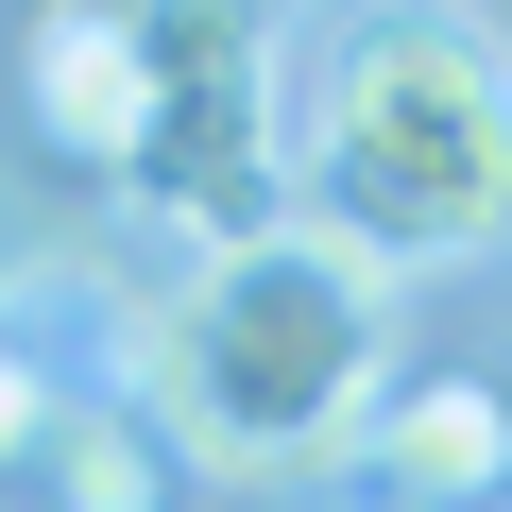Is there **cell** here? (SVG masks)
<instances>
[{"label":"cell","instance_id":"cell-6","mask_svg":"<svg viewBox=\"0 0 512 512\" xmlns=\"http://www.w3.org/2000/svg\"><path fill=\"white\" fill-rule=\"evenodd\" d=\"M52 461H69V512H154V478H171V444H154V427H120V410L52 427Z\"/></svg>","mask_w":512,"mask_h":512},{"label":"cell","instance_id":"cell-5","mask_svg":"<svg viewBox=\"0 0 512 512\" xmlns=\"http://www.w3.org/2000/svg\"><path fill=\"white\" fill-rule=\"evenodd\" d=\"M359 478L410 495V512H495V478H512V410H495L478 376H410V393H376Z\"/></svg>","mask_w":512,"mask_h":512},{"label":"cell","instance_id":"cell-7","mask_svg":"<svg viewBox=\"0 0 512 512\" xmlns=\"http://www.w3.org/2000/svg\"><path fill=\"white\" fill-rule=\"evenodd\" d=\"M52 427H69V393H52V376H35V359H18V342H0V461H35V444H52Z\"/></svg>","mask_w":512,"mask_h":512},{"label":"cell","instance_id":"cell-1","mask_svg":"<svg viewBox=\"0 0 512 512\" xmlns=\"http://www.w3.org/2000/svg\"><path fill=\"white\" fill-rule=\"evenodd\" d=\"M291 222L376 274L512 239V52L461 0H376L325 35V69H291Z\"/></svg>","mask_w":512,"mask_h":512},{"label":"cell","instance_id":"cell-2","mask_svg":"<svg viewBox=\"0 0 512 512\" xmlns=\"http://www.w3.org/2000/svg\"><path fill=\"white\" fill-rule=\"evenodd\" d=\"M376 393H393V274L342 256L325 222L222 239L137 359V427L188 478H308L376 427Z\"/></svg>","mask_w":512,"mask_h":512},{"label":"cell","instance_id":"cell-3","mask_svg":"<svg viewBox=\"0 0 512 512\" xmlns=\"http://www.w3.org/2000/svg\"><path fill=\"white\" fill-rule=\"evenodd\" d=\"M120 188L154 222H188L205 256L291 222V0H137Z\"/></svg>","mask_w":512,"mask_h":512},{"label":"cell","instance_id":"cell-4","mask_svg":"<svg viewBox=\"0 0 512 512\" xmlns=\"http://www.w3.org/2000/svg\"><path fill=\"white\" fill-rule=\"evenodd\" d=\"M18 103H35L52 154L120 171V137H137V0H35V35H18Z\"/></svg>","mask_w":512,"mask_h":512}]
</instances>
